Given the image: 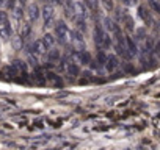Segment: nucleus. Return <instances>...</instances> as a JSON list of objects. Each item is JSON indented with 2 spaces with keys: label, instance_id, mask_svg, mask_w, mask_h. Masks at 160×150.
I'll use <instances>...</instances> for the list:
<instances>
[{
  "label": "nucleus",
  "instance_id": "f257e3e1",
  "mask_svg": "<svg viewBox=\"0 0 160 150\" xmlns=\"http://www.w3.org/2000/svg\"><path fill=\"white\" fill-rule=\"evenodd\" d=\"M94 42L99 47V50H105V49L112 47V39H110V36L107 35L105 28L101 24L94 25Z\"/></svg>",
  "mask_w": 160,
  "mask_h": 150
},
{
  "label": "nucleus",
  "instance_id": "f03ea898",
  "mask_svg": "<svg viewBox=\"0 0 160 150\" xmlns=\"http://www.w3.org/2000/svg\"><path fill=\"white\" fill-rule=\"evenodd\" d=\"M69 35H71V31H69V27L64 21H57L53 24V36H55L58 44L66 45L69 41Z\"/></svg>",
  "mask_w": 160,
  "mask_h": 150
},
{
  "label": "nucleus",
  "instance_id": "7ed1b4c3",
  "mask_svg": "<svg viewBox=\"0 0 160 150\" xmlns=\"http://www.w3.org/2000/svg\"><path fill=\"white\" fill-rule=\"evenodd\" d=\"M25 49H27L28 61H30L32 64L38 63V61H39V58H41L42 55H46V52H44V49H42V45H41V41H39V39H38V41H32V42L25 44Z\"/></svg>",
  "mask_w": 160,
  "mask_h": 150
},
{
  "label": "nucleus",
  "instance_id": "20e7f679",
  "mask_svg": "<svg viewBox=\"0 0 160 150\" xmlns=\"http://www.w3.org/2000/svg\"><path fill=\"white\" fill-rule=\"evenodd\" d=\"M41 19L44 24V28H50L55 24V8L50 3H46L41 8Z\"/></svg>",
  "mask_w": 160,
  "mask_h": 150
},
{
  "label": "nucleus",
  "instance_id": "39448f33",
  "mask_svg": "<svg viewBox=\"0 0 160 150\" xmlns=\"http://www.w3.org/2000/svg\"><path fill=\"white\" fill-rule=\"evenodd\" d=\"M69 42H71V45H72L77 52L85 50V38H83V33H80L78 30L71 31V35H69Z\"/></svg>",
  "mask_w": 160,
  "mask_h": 150
},
{
  "label": "nucleus",
  "instance_id": "423d86ee",
  "mask_svg": "<svg viewBox=\"0 0 160 150\" xmlns=\"http://www.w3.org/2000/svg\"><path fill=\"white\" fill-rule=\"evenodd\" d=\"M25 13H27V21L30 24H35V22H38L41 19V8H39L38 3H30L27 7Z\"/></svg>",
  "mask_w": 160,
  "mask_h": 150
},
{
  "label": "nucleus",
  "instance_id": "0eeeda50",
  "mask_svg": "<svg viewBox=\"0 0 160 150\" xmlns=\"http://www.w3.org/2000/svg\"><path fill=\"white\" fill-rule=\"evenodd\" d=\"M14 36V28L11 24V19L8 22H5L2 27H0V41H11Z\"/></svg>",
  "mask_w": 160,
  "mask_h": 150
},
{
  "label": "nucleus",
  "instance_id": "6e6552de",
  "mask_svg": "<svg viewBox=\"0 0 160 150\" xmlns=\"http://www.w3.org/2000/svg\"><path fill=\"white\" fill-rule=\"evenodd\" d=\"M39 41H41V45H42V49H44L46 55H47V52H49V50H52V49L55 47V42H57V39H55L53 33H46Z\"/></svg>",
  "mask_w": 160,
  "mask_h": 150
},
{
  "label": "nucleus",
  "instance_id": "1a4fd4ad",
  "mask_svg": "<svg viewBox=\"0 0 160 150\" xmlns=\"http://www.w3.org/2000/svg\"><path fill=\"white\" fill-rule=\"evenodd\" d=\"M11 17H13V21L21 27V25L25 22V19H27V13H25L24 7H19V5H18V7H16V10L13 11V16H11Z\"/></svg>",
  "mask_w": 160,
  "mask_h": 150
},
{
  "label": "nucleus",
  "instance_id": "9d476101",
  "mask_svg": "<svg viewBox=\"0 0 160 150\" xmlns=\"http://www.w3.org/2000/svg\"><path fill=\"white\" fill-rule=\"evenodd\" d=\"M77 58H78V63L82 64V66H90L91 64V61L94 59L93 58V55L90 53V50H80V52H77Z\"/></svg>",
  "mask_w": 160,
  "mask_h": 150
},
{
  "label": "nucleus",
  "instance_id": "9b49d317",
  "mask_svg": "<svg viewBox=\"0 0 160 150\" xmlns=\"http://www.w3.org/2000/svg\"><path fill=\"white\" fill-rule=\"evenodd\" d=\"M118 66H119V59H118V56H116V55H107V63H105L104 67H105L108 72H113Z\"/></svg>",
  "mask_w": 160,
  "mask_h": 150
},
{
  "label": "nucleus",
  "instance_id": "f8f14e48",
  "mask_svg": "<svg viewBox=\"0 0 160 150\" xmlns=\"http://www.w3.org/2000/svg\"><path fill=\"white\" fill-rule=\"evenodd\" d=\"M126 49H127V52H129L130 56L137 55V52H138V49H137V42H135L130 36H126Z\"/></svg>",
  "mask_w": 160,
  "mask_h": 150
},
{
  "label": "nucleus",
  "instance_id": "ddd939ff",
  "mask_svg": "<svg viewBox=\"0 0 160 150\" xmlns=\"http://www.w3.org/2000/svg\"><path fill=\"white\" fill-rule=\"evenodd\" d=\"M66 70H68V75H72V77H77L80 73V66L74 61H68L66 64Z\"/></svg>",
  "mask_w": 160,
  "mask_h": 150
},
{
  "label": "nucleus",
  "instance_id": "4468645a",
  "mask_svg": "<svg viewBox=\"0 0 160 150\" xmlns=\"http://www.w3.org/2000/svg\"><path fill=\"white\" fill-rule=\"evenodd\" d=\"M47 59H49L50 63H60V59H61V52L53 47L52 50L47 52Z\"/></svg>",
  "mask_w": 160,
  "mask_h": 150
},
{
  "label": "nucleus",
  "instance_id": "2eb2a0df",
  "mask_svg": "<svg viewBox=\"0 0 160 150\" xmlns=\"http://www.w3.org/2000/svg\"><path fill=\"white\" fill-rule=\"evenodd\" d=\"M138 14H140V17L143 19V22H146V24L152 22V13H149L144 7H140V8H138Z\"/></svg>",
  "mask_w": 160,
  "mask_h": 150
},
{
  "label": "nucleus",
  "instance_id": "dca6fc26",
  "mask_svg": "<svg viewBox=\"0 0 160 150\" xmlns=\"http://www.w3.org/2000/svg\"><path fill=\"white\" fill-rule=\"evenodd\" d=\"M121 22H122V25H124L127 30H130V31H133V30H135L133 19H132L129 14H122V17H121Z\"/></svg>",
  "mask_w": 160,
  "mask_h": 150
},
{
  "label": "nucleus",
  "instance_id": "f3484780",
  "mask_svg": "<svg viewBox=\"0 0 160 150\" xmlns=\"http://www.w3.org/2000/svg\"><path fill=\"white\" fill-rule=\"evenodd\" d=\"M154 49H155V41L152 39V38H146L144 39V53H151V52H154Z\"/></svg>",
  "mask_w": 160,
  "mask_h": 150
},
{
  "label": "nucleus",
  "instance_id": "a211bd4d",
  "mask_svg": "<svg viewBox=\"0 0 160 150\" xmlns=\"http://www.w3.org/2000/svg\"><path fill=\"white\" fill-rule=\"evenodd\" d=\"M94 59H96L98 66H99V67H102V66H105V63H107V53H105L104 50H99Z\"/></svg>",
  "mask_w": 160,
  "mask_h": 150
},
{
  "label": "nucleus",
  "instance_id": "6ab92c4d",
  "mask_svg": "<svg viewBox=\"0 0 160 150\" xmlns=\"http://www.w3.org/2000/svg\"><path fill=\"white\" fill-rule=\"evenodd\" d=\"M99 2H101L102 8H104L107 13L115 11V0H99Z\"/></svg>",
  "mask_w": 160,
  "mask_h": 150
},
{
  "label": "nucleus",
  "instance_id": "aec40b11",
  "mask_svg": "<svg viewBox=\"0 0 160 150\" xmlns=\"http://www.w3.org/2000/svg\"><path fill=\"white\" fill-rule=\"evenodd\" d=\"M13 66L16 67V70L21 73V72H27V64H25V61H22V59H14L13 61Z\"/></svg>",
  "mask_w": 160,
  "mask_h": 150
},
{
  "label": "nucleus",
  "instance_id": "412c9836",
  "mask_svg": "<svg viewBox=\"0 0 160 150\" xmlns=\"http://www.w3.org/2000/svg\"><path fill=\"white\" fill-rule=\"evenodd\" d=\"M16 7H18V0H7L5 2V11L13 13L16 10Z\"/></svg>",
  "mask_w": 160,
  "mask_h": 150
},
{
  "label": "nucleus",
  "instance_id": "4be33fe9",
  "mask_svg": "<svg viewBox=\"0 0 160 150\" xmlns=\"http://www.w3.org/2000/svg\"><path fill=\"white\" fill-rule=\"evenodd\" d=\"M149 7L155 14H160V0H149Z\"/></svg>",
  "mask_w": 160,
  "mask_h": 150
},
{
  "label": "nucleus",
  "instance_id": "5701e85b",
  "mask_svg": "<svg viewBox=\"0 0 160 150\" xmlns=\"http://www.w3.org/2000/svg\"><path fill=\"white\" fill-rule=\"evenodd\" d=\"M11 17H10V14L5 11V10H2V8H0V27H2L5 22H8Z\"/></svg>",
  "mask_w": 160,
  "mask_h": 150
},
{
  "label": "nucleus",
  "instance_id": "b1692460",
  "mask_svg": "<svg viewBox=\"0 0 160 150\" xmlns=\"http://www.w3.org/2000/svg\"><path fill=\"white\" fill-rule=\"evenodd\" d=\"M83 5L93 11V10H96V7H98V2H96V0H85V3H83Z\"/></svg>",
  "mask_w": 160,
  "mask_h": 150
},
{
  "label": "nucleus",
  "instance_id": "393cba45",
  "mask_svg": "<svg viewBox=\"0 0 160 150\" xmlns=\"http://www.w3.org/2000/svg\"><path fill=\"white\" fill-rule=\"evenodd\" d=\"M18 2H19V7H25L28 0H18Z\"/></svg>",
  "mask_w": 160,
  "mask_h": 150
},
{
  "label": "nucleus",
  "instance_id": "a878e982",
  "mask_svg": "<svg viewBox=\"0 0 160 150\" xmlns=\"http://www.w3.org/2000/svg\"><path fill=\"white\" fill-rule=\"evenodd\" d=\"M121 3H124V5H132V0H119Z\"/></svg>",
  "mask_w": 160,
  "mask_h": 150
},
{
  "label": "nucleus",
  "instance_id": "bb28decb",
  "mask_svg": "<svg viewBox=\"0 0 160 150\" xmlns=\"http://www.w3.org/2000/svg\"><path fill=\"white\" fill-rule=\"evenodd\" d=\"M5 2H7V0H0V8L5 7Z\"/></svg>",
  "mask_w": 160,
  "mask_h": 150
},
{
  "label": "nucleus",
  "instance_id": "cd10ccee",
  "mask_svg": "<svg viewBox=\"0 0 160 150\" xmlns=\"http://www.w3.org/2000/svg\"><path fill=\"white\" fill-rule=\"evenodd\" d=\"M0 49H2V41H0Z\"/></svg>",
  "mask_w": 160,
  "mask_h": 150
}]
</instances>
